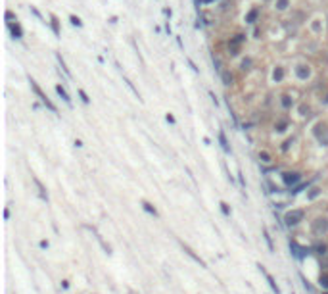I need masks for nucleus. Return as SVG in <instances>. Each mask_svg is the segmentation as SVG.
Here are the masks:
<instances>
[{
    "instance_id": "obj_28",
    "label": "nucleus",
    "mask_w": 328,
    "mask_h": 294,
    "mask_svg": "<svg viewBox=\"0 0 328 294\" xmlns=\"http://www.w3.org/2000/svg\"><path fill=\"white\" fill-rule=\"evenodd\" d=\"M52 27H54V31H56V35L60 33V29H58V23H56V19H52Z\"/></svg>"
},
{
    "instance_id": "obj_3",
    "label": "nucleus",
    "mask_w": 328,
    "mask_h": 294,
    "mask_svg": "<svg viewBox=\"0 0 328 294\" xmlns=\"http://www.w3.org/2000/svg\"><path fill=\"white\" fill-rule=\"evenodd\" d=\"M31 87H33V89H35V92H37V94H39V98H40L42 102L46 104V108H48V110H52V112L56 113V106H54V104H52V102H50V100H48V96H44V94H42V90L39 89V85L35 83V81H31Z\"/></svg>"
},
{
    "instance_id": "obj_30",
    "label": "nucleus",
    "mask_w": 328,
    "mask_h": 294,
    "mask_svg": "<svg viewBox=\"0 0 328 294\" xmlns=\"http://www.w3.org/2000/svg\"><path fill=\"white\" fill-rule=\"evenodd\" d=\"M167 121H169V123H175V117H173V116H169V113H167Z\"/></svg>"
},
{
    "instance_id": "obj_10",
    "label": "nucleus",
    "mask_w": 328,
    "mask_h": 294,
    "mask_svg": "<svg viewBox=\"0 0 328 294\" xmlns=\"http://www.w3.org/2000/svg\"><path fill=\"white\" fill-rule=\"evenodd\" d=\"M56 90H58V94H60L63 100H65L67 104H71V98H69V94H67V92L63 90V87H62V85H58V87H56Z\"/></svg>"
},
{
    "instance_id": "obj_2",
    "label": "nucleus",
    "mask_w": 328,
    "mask_h": 294,
    "mask_svg": "<svg viewBox=\"0 0 328 294\" xmlns=\"http://www.w3.org/2000/svg\"><path fill=\"white\" fill-rule=\"evenodd\" d=\"M315 135L320 144H328V127L326 125H317L315 127Z\"/></svg>"
},
{
    "instance_id": "obj_16",
    "label": "nucleus",
    "mask_w": 328,
    "mask_h": 294,
    "mask_svg": "<svg viewBox=\"0 0 328 294\" xmlns=\"http://www.w3.org/2000/svg\"><path fill=\"white\" fill-rule=\"evenodd\" d=\"M257 13H259L257 10H252V12H249V13H248V23H253L255 17H257Z\"/></svg>"
},
{
    "instance_id": "obj_32",
    "label": "nucleus",
    "mask_w": 328,
    "mask_h": 294,
    "mask_svg": "<svg viewBox=\"0 0 328 294\" xmlns=\"http://www.w3.org/2000/svg\"><path fill=\"white\" fill-rule=\"evenodd\" d=\"M326 294H328V292H326Z\"/></svg>"
},
{
    "instance_id": "obj_21",
    "label": "nucleus",
    "mask_w": 328,
    "mask_h": 294,
    "mask_svg": "<svg viewBox=\"0 0 328 294\" xmlns=\"http://www.w3.org/2000/svg\"><path fill=\"white\" fill-rule=\"evenodd\" d=\"M288 6V0H278V2H276V8L278 10H284Z\"/></svg>"
},
{
    "instance_id": "obj_27",
    "label": "nucleus",
    "mask_w": 328,
    "mask_h": 294,
    "mask_svg": "<svg viewBox=\"0 0 328 294\" xmlns=\"http://www.w3.org/2000/svg\"><path fill=\"white\" fill-rule=\"evenodd\" d=\"M79 94H81V98H83V102H87V104H88V96H87V94H84V92H83V90H79Z\"/></svg>"
},
{
    "instance_id": "obj_24",
    "label": "nucleus",
    "mask_w": 328,
    "mask_h": 294,
    "mask_svg": "<svg viewBox=\"0 0 328 294\" xmlns=\"http://www.w3.org/2000/svg\"><path fill=\"white\" fill-rule=\"evenodd\" d=\"M259 158H261L263 162H270V158H269V154H267V152H261V154H259Z\"/></svg>"
},
{
    "instance_id": "obj_4",
    "label": "nucleus",
    "mask_w": 328,
    "mask_h": 294,
    "mask_svg": "<svg viewBox=\"0 0 328 294\" xmlns=\"http://www.w3.org/2000/svg\"><path fill=\"white\" fill-rule=\"evenodd\" d=\"M290 248H292V252H294V256H297V258H303V256L309 254V248L299 246L296 240H290Z\"/></svg>"
},
{
    "instance_id": "obj_20",
    "label": "nucleus",
    "mask_w": 328,
    "mask_h": 294,
    "mask_svg": "<svg viewBox=\"0 0 328 294\" xmlns=\"http://www.w3.org/2000/svg\"><path fill=\"white\" fill-rule=\"evenodd\" d=\"M282 106H284V108H290V106H292L290 96H282Z\"/></svg>"
},
{
    "instance_id": "obj_19",
    "label": "nucleus",
    "mask_w": 328,
    "mask_h": 294,
    "mask_svg": "<svg viewBox=\"0 0 328 294\" xmlns=\"http://www.w3.org/2000/svg\"><path fill=\"white\" fill-rule=\"evenodd\" d=\"M319 194H320V189H313V190L309 192V200H315Z\"/></svg>"
},
{
    "instance_id": "obj_23",
    "label": "nucleus",
    "mask_w": 328,
    "mask_h": 294,
    "mask_svg": "<svg viewBox=\"0 0 328 294\" xmlns=\"http://www.w3.org/2000/svg\"><path fill=\"white\" fill-rule=\"evenodd\" d=\"M71 23L77 25V27H81V25H83V23H81V19H79V17H75V16H71Z\"/></svg>"
},
{
    "instance_id": "obj_5",
    "label": "nucleus",
    "mask_w": 328,
    "mask_h": 294,
    "mask_svg": "<svg viewBox=\"0 0 328 294\" xmlns=\"http://www.w3.org/2000/svg\"><path fill=\"white\" fill-rule=\"evenodd\" d=\"M299 179H301V175H299V173H284V175H282V181L286 183L288 186H294L296 183H299Z\"/></svg>"
},
{
    "instance_id": "obj_29",
    "label": "nucleus",
    "mask_w": 328,
    "mask_h": 294,
    "mask_svg": "<svg viewBox=\"0 0 328 294\" xmlns=\"http://www.w3.org/2000/svg\"><path fill=\"white\" fill-rule=\"evenodd\" d=\"M40 248H48V240H40Z\"/></svg>"
},
{
    "instance_id": "obj_1",
    "label": "nucleus",
    "mask_w": 328,
    "mask_h": 294,
    "mask_svg": "<svg viewBox=\"0 0 328 294\" xmlns=\"http://www.w3.org/2000/svg\"><path fill=\"white\" fill-rule=\"evenodd\" d=\"M303 210H292V212H288L286 216H284V223H286L288 227H292V225H297L299 221H303Z\"/></svg>"
},
{
    "instance_id": "obj_9",
    "label": "nucleus",
    "mask_w": 328,
    "mask_h": 294,
    "mask_svg": "<svg viewBox=\"0 0 328 294\" xmlns=\"http://www.w3.org/2000/svg\"><path fill=\"white\" fill-rule=\"evenodd\" d=\"M282 77H284V69H282V67H276V69L273 71V81L278 83V81H282Z\"/></svg>"
},
{
    "instance_id": "obj_8",
    "label": "nucleus",
    "mask_w": 328,
    "mask_h": 294,
    "mask_svg": "<svg viewBox=\"0 0 328 294\" xmlns=\"http://www.w3.org/2000/svg\"><path fill=\"white\" fill-rule=\"evenodd\" d=\"M326 227H328V223H326V219H317V223H315V233H320V231H326Z\"/></svg>"
},
{
    "instance_id": "obj_12",
    "label": "nucleus",
    "mask_w": 328,
    "mask_h": 294,
    "mask_svg": "<svg viewBox=\"0 0 328 294\" xmlns=\"http://www.w3.org/2000/svg\"><path fill=\"white\" fill-rule=\"evenodd\" d=\"M142 208H144L148 213H152V216H158V210H155V208L150 204V202H142Z\"/></svg>"
},
{
    "instance_id": "obj_15",
    "label": "nucleus",
    "mask_w": 328,
    "mask_h": 294,
    "mask_svg": "<svg viewBox=\"0 0 328 294\" xmlns=\"http://www.w3.org/2000/svg\"><path fill=\"white\" fill-rule=\"evenodd\" d=\"M12 35H13L16 39H19V37H21V27H19V25H12Z\"/></svg>"
},
{
    "instance_id": "obj_22",
    "label": "nucleus",
    "mask_w": 328,
    "mask_h": 294,
    "mask_svg": "<svg viewBox=\"0 0 328 294\" xmlns=\"http://www.w3.org/2000/svg\"><path fill=\"white\" fill-rule=\"evenodd\" d=\"M223 81H225V85H230V81H232V77L226 71H223Z\"/></svg>"
},
{
    "instance_id": "obj_13",
    "label": "nucleus",
    "mask_w": 328,
    "mask_h": 294,
    "mask_svg": "<svg viewBox=\"0 0 328 294\" xmlns=\"http://www.w3.org/2000/svg\"><path fill=\"white\" fill-rule=\"evenodd\" d=\"M184 252H186V254H188V256H190V258H194V260H196V262H198V263H199V265H202V267H205V263H203V262H202V260H199V258H198V256H196V254H194V252H192V250H190V248H184Z\"/></svg>"
},
{
    "instance_id": "obj_14",
    "label": "nucleus",
    "mask_w": 328,
    "mask_h": 294,
    "mask_svg": "<svg viewBox=\"0 0 328 294\" xmlns=\"http://www.w3.org/2000/svg\"><path fill=\"white\" fill-rule=\"evenodd\" d=\"M263 235H265V240H267V244H269V250L273 252V250H274V244H273V240H270V236H269V233H267V229H263Z\"/></svg>"
},
{
    "instance_id": "obj_25",
    "label": "nucleus",
    "mask_w": 328,
    "mask_h": 294,
    "mask_svg": "<svg viewBox=\"0 0 328 294\" xmlns=\"http://www.w3.org/2000/svg\"><path fill=\"white\" fill-rule=\"evenodd\" d=\"M317 252H319V254H324V252H326V246H324V244H319V246H317Z\"/></svg>"
},
{
    "instance_id": "obj_6",
    "label": "nucleus",
    "mask_w": 328,
    "mask_h": 294,
    "mask_svg": "<svg viewBox=\"0 0 328 294\" xmlns=\"http://www.w3.org/2000/svg\"><path fill=\"white\" fill-rule=\"evenodd\" d=\"M296 75L299 77V79H309V75H311V69H309V66H297L296 67Z\"/></svg>"
},
{
    "instance_id": "obj_26",
    "label": "nucleus",
    "mask_w": 328,
    "mask_h": 294,
    "mask_svg": "<svg viewBox=\"0 0 328 294\" xmlns=\"http://www.w3.org/2000/svg\"><path fill=\"white\" fill-rule=\"evenodd\" d=\"M320 19H315V23H313V31H319L320 29V23H319Z\"/></svg>"
},
{
    "instance_id": "obj_11",
    "label": "nucleus",
    "mask_w": 328,
    "mask_h": 294,
    "mask_svg": "<svg viewBox=\"0 0 328 294\" xmlns=\"http://www.w3.org/2000/svg\"><path fill=\"white\" fill-rule=\"evenodd\" d=\"M219 140H221V146L225 148V152H230V146H229V142H226V139H225V133H223V131L219 133Z\"/></svg>"
},
{
    "instance_id": "obj_31",
    "label": "nucleus",
    "mask_w": 328,
    "mask_h": 294,
    "mask_svg": "<svg viewBox=\"0 0 328 294\" xmlns=\"http://www.w3.org/2000/svg\"><path fill=\"white\" fill-rule=\"evenodd\" d=\"M248 66H249V60H244V62H242V67H244V69H246Z\"/></svg>"
},
{
    "instance_id": "obj_7",
    "label": "nucleus",
    "mask_w": 328,
    "mask_h": 294,
    "mask_svg": "<svg viewBox=\"0 0 328 294\" xmlns=\"http://www.w3.org/2000/svg\"><path fill=\"white\" fill-rule=\"evenodd\" d=\"M259 269L263 271V273H265V277H267V281H269V284H270V288H273V292H276V294H280V288H278V284H276V283H274V279H273V277H270V275L267 273V271H265V269H263V265H259Z\"/></svg>"
},
{
    "instance_id": "obj_17",
    "label": "nucleus",
    "mask_w": 328,
    "mask_h": 294,
    "mask_svg": "<svg viewBox=\"0 0 328 294\" xmlns=\"http://www.w3.org/2000/svg\"><path fill=\"white\" fill-rule=\"evenodd\" d=\"M219 206H221V210H223L225 216H230V208H229V204H226V202H221Z\"/></svg>"
},
{
    "instance_id": "obj_18",
    "label": "nucleus",
    "mask_w": 328,
    "mask_h": 294,
    "mask_svg": "<svg viewBox=\"0 0 328 294\" xmlns=\"http://www.w3.org/2000/svg\"><path fill=\"white\" fill-rule=\"evenodd\" d=\"M319 283H320V286H322V288H328V275H322L319 279Z\"/></svg>"
}]
</instances>
